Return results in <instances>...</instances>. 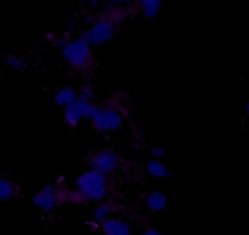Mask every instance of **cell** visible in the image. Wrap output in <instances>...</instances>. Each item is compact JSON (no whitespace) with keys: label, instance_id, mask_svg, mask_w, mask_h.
I'll list each match as a JSON object with an SVG mask.
<instances>
[{"label":"cell","instance_id":"1","mask_svg":"<svg viewBox=\"0 0 249 235\" xmlns=\"http://www.w3.org/2000/svg\"><path fill=\"white\" fill-rule=\"evenodd\" d=\"M129 10L123 6H111L99 15L90 28L85 29L80 38L87 41L91 48L101 46L114 38L119 24L128 17Z\"/></svg>","mask_w":249,"mask_h":235},{"label":"cell","instance_id":"2","mask_svg":"<svg viewBox=\"0 0 249 235\" xmlns=\"http://www.w3.org/2000/svg\"><path fill=\"white\" fill-rule=\"evenodd\" d=\"M61 54L66 62L80 73H90L95 70L96 59L91 46L80 37L68 39L61 46Z\"/></svg>","mask_w":249,"mask_h":235},{"label":"cell","instance_id":"3","mask_svg":"<svg viewBox=\"0 0 249 235\" xmlns=\"http://www.w3.org/2000/svg\"><path fill=\"white\" fill-rule=\"evenodd\" d=\"M75 190L87 202L105 201L109 192L108 176L94 170L85 171L75 179Z\"/></svg>","mask_w":249,"mask_h":235},{"label":"cell","instance_id":"4","mask_svg":"<svg viewBox=\"0 0 249 235\" xmlns=\"http://www.w3.org/2000/svg\"><path fill=\"white\" fill-rule=\"evenodd\" d=\"M89 121L100 133H113L122 128L124 123V117L122 112L113 105H107V106L95 105Z\"/></svg>","mask_w":249,"mask_h":235},{"label":"cell","instance_id":"5","mask_svg":"<svg viewBox=\"0 0 249 235\" xmlns=\"http://www.w3.org/2000/svg\"><path fill=\"white\" fill-rule=\"evenodd\" d=\"M121 166V156L113 149L104 148L95 151L89 158L90 170L97 171L105 176L116 172Z\"/></svg>","mask_w":249,"mask_h":235},{"label":"cell","instance_id":"6","mask_svg":"<svg viewBox=\"0 0 249 235\" xmlns=\"http://www.w3.org/2000/svg\"><path fill=\"white\" fill-rule=\"evenodd\" d=\"M32 202L36 205V207L44 212H51L57 209L60 201L56 194V185L51 183L43 185L41 189L32 196Z\"/></svg>","mask_w":249,"mask_h":235},{"label":"cell","instance_id":"7","mask_svg":"<svg viewBox=\"0 0 249 235\" xmlns=\"http://www.w3.org/2000/svg\"><path fill=\"white\" fill-rule=\"evenodd\" d=\"M100 227L104 235H134L130 224L125 219L116 216L109 217L104 223L100 224Z\"/></svg>","mask_w":249,"mask_h":235},{"label":"cell","instance_id":"8","mask_svg":"<svg viewBox=\"0 0 249 235\" xmlns=\"http://www.w3.org/2000/svg\"><path fill=\"white\" fill-rule=\"evenodd\" d=\"M145 205L153 214H160L167 209L168 197L162 192H151L146 195Z\"/></svg>","mask_w":249,"mask_h":235},{"label":"cell","instance_id":"9","mask_svg":"<svg viewBox=\"0 0 249 235\" xmlns=\"http://www.w3.org/2000/svg\"><path fill=\"white\" fill-rule=\"evenodd\" d=\"M145 170L147 175L155 178H170L173 176L168 166L162 160H156V158H150L146 162Z\"/></svg>","mask_w":249,"mask_h":235},{"label":"cell","instance_id":"10","mask_svg":"<svg viewBox=\"0 0 249 235\" xmlns=\"http://www.w3.org/2000/svg\"><path fill=\"white\" fill-rule=\"evenodd\" d=\"M63 119L71 128H75L84 119V116H83V112L77 100L73 104L68 105L63 109Z\"/></svg>","mask_w":249,"mask_h":235},{"label":"cell","instance_id":"11","mask_svg":"<svg viewBox=\"0 0 249 235\" xmlns=\"http://www.w3.org/2000/svg\"><path fill=\"white\" fill-rule=\"evenodd\" d=\"M77 97H78L77 89L73 87H68V85H66V87L58 88V89L56 90L55 94H53V100H55V102L58 105V106L65 109V107L68 106V105L73 104V102L77 100Z\"/></svg>","mask_w":249,"mask_h":235},{"label":"cell","instance_id":"12","mask_svg":"<svg viewBox=\"0 0 249 235\" xmlns=\"http://www.w3.org/2000/svg\"><path fill=\"white\" fill-rule=\"evenodd\" d=\"M114 212V204L111 201H105L99 202L96 207L94 209L91 214V219L97 224H102L106 219L112 217V214Z\"/></svg>","mask_w":249,"mask_h":235},{"label":"cell","instance_id":"13","mask_svg":"<svg viewBox=\"0 0 249 235\" xmlns=\"http://www.w3.org/2000/svg\"><path fill=\"white\" fill-rule=\"evenodd\" d=\"M138 5L142 11L143 16L147 19H153V17L158 16L163 7V2L160 0H140Z\"/></svg>","mask_w":249,"mask_h":235},{"label":"cell","instance_id":"14","mask_svg":"<svg viewBox=\"0 0 249 235\" xmlns=\"http://www.w3.org/2000/svg\"><path fill=\"white\" fill-rule=\"evenodd\" d=\"M16 185L5 176H0V201H9L16 195Z\"/></svg>","mask_w":249,"mask_h":235},{"label":"cell","instance_id":"15","mask_svg":"<svg viewBox=\"0 0 249 235\" xmlns=\"http://www.w3.org/2000/svg\"><path fill=\"white\" fill-rule=\"evenodd\" d=\"M4 65L7 66L9 68H11L12 71H16V72H22L23 70H26L27 60L24 58H22L21 55H17V54H7L4 58Z\"/></svg>","mask_w":249,"mask_h":235},{"label":"cell","instance_id":"16","mask_svg":"<svg viewBox=\"0 0 249 235\" xmlns=\"http://www.w3.org/2000/svg\"><path fill=\"white\" fill-rule=\"evenodd\" d=\"M78 99L82 100H88V101H92L94 99V89H92L91 84L89 83H85L82 85L80 90L78 92Z\"/></svg>","mask_w":249,"mask_h":235},{"label":"cell","instance_id":"17","mask_svg":"<svg viewBox=\"0 0 249 235\" xmlns=\"http://www.w3.org/2000/svg\"><path fill=\"white\" fill-rule=\"evenodd\" d=\"M151 155H152V158H156V160H162L164 158V156L167 155V151L163 146H155L151 150Z\"/></svg>","mask_w":249,"mask_h":235},{"label":"cell","instance_id":"18","mask_svg":"<svg viewBox=\"0 0 249 235\" xmlns=\"http://www.w3.org/2000/svg\"><path fill=\"white\" fill-rule=\"evenodd\" d=\"M141 235H162V233L157 228H155V227H147V228L143 229Z\"/></svg>","mask_w":249,"mask_h":235}]
</instances>
